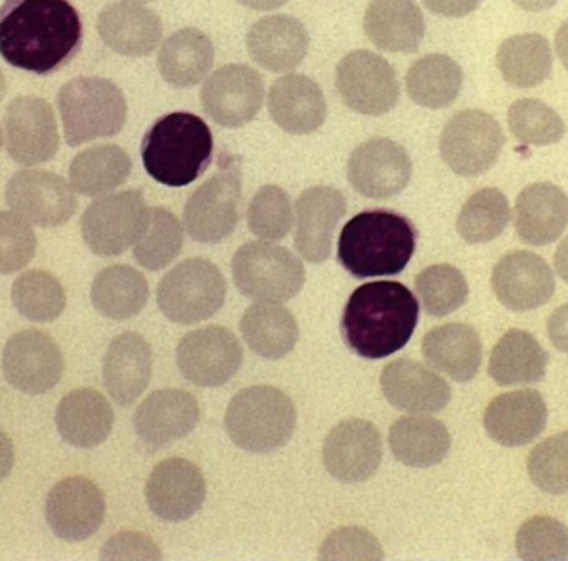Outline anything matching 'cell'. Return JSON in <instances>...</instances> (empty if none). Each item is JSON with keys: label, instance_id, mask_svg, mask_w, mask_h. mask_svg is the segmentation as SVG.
Segmentation results:
<instances>
[{"label": "cell", "instance_id": "cell-42", "mask_svg": "<svg viewBox=\"0 0 568 561\" xmlns=\"http://www.w3.org/2000/svg\"><path fill=\"white\" fill-rule=\"evenodd\" d=\"M497 67L509 85L534 89L552 73V50L540 33H520L500 43Z\"/></svg>", "mask_w": 568, "mask_h": 561}, {"label": "cell", "instance_id": "cell-2", "mask_svg": "<svg viewBox=\"0 0 568 561\" xmlns=\"http://www.w3.org/2000/svg\"><path fill=\"white\" fill-rule=\"evenodd\" d=\"M417 323L416 296L396 280H376L351 294L341 319V336L356 356L384 359L409 343Z\"/></svg>", "mask_w": 568, "mask_h": 561}, {"label": "cell", "instance_id": "cell-25", "mask_svg": "<svg viewBox=\"0 0 568 561\" xmlns=\"http://www.w3.org/2000/svg\"><path fill=\"white\" fill-rule=\"evenodd\" d=\"M381 389L394 409L416 416L440 412L453 397L443 377L410 359L387 364L381 374Z\"/></svg>", "mask_w": 568, "mask_h": 561}, {"label": "cell", "instance_id": "cell-56", "mask_svg": "<svg viewBox=\"0 0 568 561\" xmlns=\"http://www.w3.org/2000/svg\"><path fill=\"white\" fill-rule=\"evenodd\" d=\"M13 462H16V452H13L12 440L0 430V482L12 472Z\"/></svg>", "mask_w": 568, "mask_h": 561}, {"label": "cell", "instance_id": "cell-47", "mask_svg": "<svg viewBox=\"0 0 568 561\" xmlns=\"http://www.w3.org/2000/svg\"><path fill=\"white\" fill-rule=\"evenodd\" d=\"M509 129L526 145H556L566 135L559 113L536 99H520L509 110Z\"/></svg>", "mask_w": 568, "mask_h": 561}, {"label": "cell", "instance_id": "cell-7", "mask_svg": "<svg viewBox=\"0 0 568 561\" xmlns=\"http://www.w3.org/2000/svg\"><path fill=\"white\" fill-rule=\"evenodd\" d=\"M226 290L219 266L209 259H185L160 280L156 303L166 319L190 326L215 316L225 304Z\"/></svg>", "mask_w": 568, "mask_h": 561}, {"label": "cell", "instance_id": "cell-15", "mask_svg": "<svg viewBox=\"0 0 568 561\" xmlns=\"http://www.w3.org/2000/svg\"><path fill=\"white\" fill-rule=\"evenodd\" d=\"M2 373L13 389L29 396L49 392L65 373L62 350L42 330L17 333L7 340L2 354Z\"/></svg>", "mask_w": 568, "mask_h": 561}, {"label": "cell", "instance_id": "cell-6", "mask_svg": "<svg viewBox=\"0 0 568 561\" xmlns=\"http://www.w3.org/2000/svg\"><path fill=\"white\" fill-rule=\"evenodd\" d=\"M57 106L70 146L109 139L125 126V95L112 80L102 76L70 80L60 89Z\"/></svg>", "mask_w": 568, "mask_h": 561}, {"label": "cell", "instance_id": "cell-43", "mask_svg": "<svg viewBox=\"0 0 568 561\" xmlns=\"http://www.w3.org/2000/svg\"><path fill=\"white\" fill-rule=\"evenodd\" d=\"M183 248L179 218L165 208H149L145 225L133 245V256L142 268L160 272L175 262Z\"/></svg>", "mask_w": 568, "mask_h": 561}, {"label": "cell", "instance_id": "cell-10", "mask_svg": "<svg viewBox=\"0 0 568 561\" xmlns=\"http://www.w3.org/2000/svg\"><path fill=\"white\" fill-rule=\"evenodd\" d=\"M149 206L140 190L100 196L82 216V238L93 255L115 258L135 245Z\"/></svg>", "mask_w": 568, "mask_h": 561}, {"label": "cell", "instance_id": "cell-5", "mask_svg": "<svg viewBox=\"0 0 568 561\" xmlns=\"http://www.w3.org/2000/svg\"><path fill=\"white\" fill-rule=\"evenodd\" d=\"M225 429L232 442L246 452H275L293 437L296 409L290 397L275 387H248L229 404Z\"/></svg>", "mask_w": 568, "mask_h": 561}, {"label": "cell", "instance_id": "cell-22", "mask_svg": "<svg viewBox=\"0 0 568 561\" xmlns=\"http://www.w3.org/2000/svg\"><path fill=\"white\" fill-rule=\"evenodd\" d=\"M200 422V406L182 389H162L150 394L133 416L136 436L150 449H162L185 439Z\"/></svg>", "mask_w": 568, "mask_h": 561}, {"label": "cell", "instance_id": "cell-19", "mask_svg": "<svg viewBox=\"0 0 568 561\" xmlns=\"http://www.w3.org/2000/svg\"><path fill=\"white\" fill-rule=\"evenodd\" d=\"M105 510V499L95 483L83 477H69L50 490L45 519L60 540L83 542L99 532Z\"/></svg>", "mask_w": 568, "mask_h": 561}, {"label": "cell", "instance_id": "cell-29", "mask_svg": "<svg viewBox=\"0 0 568 561\" xmlns=\"http://www.w3.org/2000/svg\"><path fill=\"white\" fill-rule=\"evenodd\" d=\"M250 57L270 72L296 69L310 49L306 27L290 16L263 17L246 35Z\"/></svg>", "mask_w": 568, "mask_h": 561}, {"label": "cell", "instance_id": "cell-62", "mask_svg": "<svg viewBox=\"0 0 568 561\" xmlns=\"http://www.w3.org/2000/svg\"><path fill=\"white\" fill-rule=\"evenodd\" d=\"M130 2L145 3V2H153V0H130Z\"/></svg>", "mask_w": 568, "mask_h": 561}, {"label": "cell", "instance_id": "cell-18", "mask_svg": "<svg viewBox=\"0 0 568 561\" xmlns=\"http://www.w3.org/2000/svg\"><path fill=\"white\" fill-rule=\"evenodd\" d=\"M413 162L403 145L389 139L361 143L347 160V180L359 195L387 200L409 185Z\"/></svg>", "mask_w": 568, "mask_h": 561}, {"label": "cell", "instance_id": "cell-16", "mask_svg": "<svg viewBox=\"0 0 568 561\" xmlns=\"http://www.w3.org/2000/svg\"><path fill=\"white\" fill-rule=\"evenodd\" d=\"M6 146L22 166L50 162L59 152L60 136L52 105L40 96H19L7 106Z\"/></svg>", "mask_w": 568, "mask_h": 561}, {"label": "cell", "instance_id": "cell-33", "mask_svg": "<svg viewBox=\"0 0 568 561\" xmlns=\"http://www.w3.org/2000/svg\"><path fill=\"white\" fill-rule=\"evenodd\" d=\"M364 32L384 52L413 53L426 35V22L414 0H373L364 13Z\"/></svg>", "mask_w": 568, "mask_h": 561}, {"label": "cell", "instance_id": "cell-27", "mask_svg": "<svg viewBox=\"0 0 568 561\" xmlns=\"http://www.w3.org/2000/svg\"><path fill=\"white\" fill-rule=\"evenodd\" d=\"M97 30L109 49L125 57L150 55L163 35L160 17L130 0L105 7L97 20Z\"/></svg>", "mask_w": 568, "mask_h": 561}, {"label": "cell", "instance_id": "cell-17", "mask_svg": "<svg viewBox=\"0 0 568 561\" xmlns=\"http://www.w3.org/2000/svg\"><path fill=\"white\" fill-rule=\"evenodd\" d=\"M200 99L213 122L226 129H240L258 115L265 99V85L255 69L232 63L210 75Z\"/></svg>", "mask_w": 568, "mask_h": 561}, {"label": "cell", "instance_id": "cell-1", "mask_svg": "<svg viewBox=\"0 0 568 561\" xmlns=\"http://www.w3.org/2000/svg\"><path fill=\"white\" fill-rule=\"evenodd\" d=\"M83 42L69 0H6L0 7V55L9 65L50 75L72 62Z\"/></svg>", "mask_w": 568, "mask_h": 561}, {"label": "cell", "instance_id": "cell-28", "mask_svg": "<svg viewBox=\"0 0 568 561\" xmlns=\"http://www.w3.org/2000/svg\"><path fill=\"white\" fill-rule=\"evenodd\" d=\"M152 349L140 334L115 337L103 359V384L119 406H132L152 380Z\"/></svg>", "mask_w": 568, "mask_h": 561}, {"label": "cell", "instance_id": "cell-49", "mask_svg": "<svg viewBox=\"0 0 568 561\" xmlns=\"http://www.w3.org/2000/svg\"><path fill=\"white\" fill-rule=\"evenodd\" d=\"M527 472L534 486L550 496L568 493V430L549 437L530 452Z\"/></svg>", "mask_w": 568, "mask_h": 561}, {"label": "cell", "instance_id": "cell-20", "mask_svg": "<svg viewBox=\"0 0 568 561\" xmlns=\"http://www.w3.org/2000/svg\"><path fill=\"white\" fill-rule=\"evenodd\" d=\"M381 460L383 440L369 420H344L324 440V467L339 482H366L379 469Z\"/></svg>", "mask_w": 568, "mask_h": 561}, {"label": "cell", "instance_id": "cell-44", "mask_svg": "<svg viewBox=\"0 0 568 561\" xmlns=\"http://www.w3.org/2000/svg\"><path fill=\"white\" fill-rule=\"evenodd\" d=\"M510 206L506 195L496 188L474 193L460 210L457 233L469 245L494 242L506 232Z\"/></svg>", "mask_w": 568, "mask_h": 561}, {"label": "cell", "instance_id": "cell-57", "mask_svg": "<svg viewBox=\"0 0 568 561\" xmlns=\"http://www.w3.org/2000/svg\"><path fill=\"white\" fill-rule=\"evenodd\" d=\"M554 262H556L557 275L568 284V236L557 248Z\"/></svg>", "mask_w": 568, "mask_h": 561}, {"label": "cell", "instance_id": "cell-34", "mask_svg": "<svg viewBox=\"0 0 568 561\" xmlns=\"http://www.w3.org/2000/svg\"><path fill=\"white\" fill-rule=\"evenodd\" d=\"M424 359L456 382H469L483 363V340L467 324H446L426 334Z\"/></svg>", "mask_w": 568, "mask_h": 561}, {"label": "cell", "instance_id": "cell-30", "mask_svg": "<svg viewBox=\"0 0 568 561\" xmlns=\"http://www.w3.org/2000/svg\"><path fill=\"white\" fill-rule=\"evenodd\" d=\"M326 110L323 90L310 76L291 73L276 80L270 90V116L291 135L316 132L326 120Z\"/></svg>", "mask_w": 568, "mask_h": 561}, {"label": "cell", "instance_id": "cell-9", "mask_svg": "<svg viewBox=\"0 0 568 561\" xmlns=\"http://www.w3.org/2000/svg\"><path fill=\"white\" fill-rule=\"evenodd\" d=\"M242 216V165L225 156L220 172L206 180L186 203L183 225L190 238L216 245L235 232Z\"/></svg>", "mask_w": 568, "mask_h": 561}, {"label": "cell", "instance_id": "cell-12", "mask_svg": "<svg viewBox=\"0 0 568 561\" xmlns=\"http://www.w3.org/2000/svg\"><path fill=\"white\" fill-rule=\"evenodd\" d=\"M336 89L353 112L371 116L390 112L400 95L396 70L371 50H354L337 63Z\"/></svg>", "mask_w": 568, "mask_h": 561}, {"label": "cell", "instance_id": "cell-45", "mask_svg": "<svg viewBox=\"0 0 568 561\" xmlns=\"http://www.w3.org/2000/svg\"><path fill=\"white\" fill-rule=\"evenodd\" d=\"M12 303L26 319L33 323H50L62 316L67 296L55 276L39 269H30L13 280Z\"/></svg>", "mask_w": 568, "mask_h": 561}, {"label": "cell", "instance_id": "cell-39", "mask_svg": "<svg viewBox=\"0 0 568 561\" xmlns=\"http://www.w3.org/2000/svg\"><path fill=\"white\" fill-rule=\"evenodd\" d=\"M132 173V160L119 145H97L83 150L69 170L73 192L100 198L122 186Z\"/></svg>", "mask_w": 568, "mask_h": 561}, {"label": "cell", "instance_id": "cell-8", "mask_svg": "<svg viewBox=\"0 0 568 561\" xmlns=\"http://www.w3.org/2000/svg\"><path fill=\"white\" fill-rule=\"evenodd\" d=\"M232 272L240 293L256 303L293 299L306 283V272L297 256L270 242L240 246L233 256Z\"/></svg>", "mask_w": 568, "mask_h": 561}, {"label": "cell", "instance_id": "cell-58", "mask_svg": "<svg viewBox=\"0 0 568 561\" xmlns=\"http://www.w3.org/2000/svg\"><path fill=\"white\" fill-rule=\"evenodd\" d=\"M556 49L560 62H562V65L568 70V20L557 30Z\"/></svg>", "mask_w": 568, "mask_h": 561}, {"label": "cell", "instance_id": "cell-11", "mask_svg": "<svg viewBox=\"0 0 568 561\" xmlns=\"http://www.w3.org/2000/svg\"><path fill=\"white\" fill-rule=\"evenodd\" d=\"M504 143L506 136L494 116L480 110H463L444 126L440 156L454 173L473 178L496 165Z\"/></svg>", "mask_w": 568, "mask_h": 561}, {"label": "cell", "instance_id": "cell-54", "mask_svg": "<svg viewBox=\"0 0 568 561\" xmlns=\"http://www.w3.org/2000/svg\"><path fill=\"white\" fill-rule=\"evenodd\" d=\"M423 2L430 12L437 13V16L460 19V17L474 12L483 0H423Z\"/></svg>", "mask_w": 568, "mask_h": 561}, {"label": "cell", "instance_id": "cell-48", "mask_svg": "<svg viewBox=\"0 0 568 561\" xmlns=\"http://www.w3.org/2000/svg\"><path fill=\"white\" fill-rule=\"evenodd\" d=\"M293 216L287 193L280 186L266 185L250 202L246 222L256 238L282 242L293 228Z\"/></svg>", "mask_w": 568, "mask_h": 561}, {"label": "cell", "instance_id": "cell-52", "mask_svg": "<svg viewBox=\"0 0 568 561\" xmlns=\"http://www.w3.org/2000/svg\"><path fill=\"white\" fill-rule=\"evenodd\" d=\"M320 560H384L376 537L359 527L334 530L320 550Z\"/></svg>", "mask_w": 568, "mask_h": 561}, {"label": "cell", "instance_id": "cell-41", "mask_svg": "<svg viewBox=\"0 0 568 561\" xmlns=\"http://www.w3.org/2000/svg\"><path fill=\"white\" fill-rule=\"evenodd\" d=\"M463 82L464 73L459 63L440 53H430L416 60L406 75L410 100L430 110L446 109L456 102Z\"/></svg>", "mask_w": 568, "mask_h": 561}, {"label": "cell", "instance_id": "cell-59", "mask_svg": "<svg viewBox=\"0 0 568 561\" xmlns=\"http://www.w3.org/2000/svg\"><path fill=\"white\" fill-rule=\"evenodd\" d=\"M242 6L248 7L252 10H260V12H270V10L280 9L287 0H236Z\"/></svg>", "mask_w": 568, "mask_h": 561}, {"label": "cell", "instance_id": "cell-31", "mask_svg": "<svg viewBox=\"0 0 568 561\" xmlns=\"http://www.w3.org/2000/svg\"><path fill=\"white\" fill-rule=\"evenodd\" d=\"M113 422L112 406L95 389L72 390L57 407V429L62 439L77 449L102 446L112 434Z\"/></svg>", "mask_w": 568, "mask_h": 561}, {"label": "cell", "instance_id": "cell-55", "mask_svg": "<svg viewBox=\"0 0 568 561\" xmlns=\"http://www.w3.org/2000/svg\"><path fill=\"white\" fill-rule=\"evenodd\" d=\"M550 340L560 353L568 354V304L557 307L547 323Z\"/></svg>", "mask_w": 568, "mask_h": 561}, {"label": "cell", "instance_id": "cell-13", "mask_svg": "<svg viewBox=\"0 0 568 561\" xmlns=\"http://www.w3.org/2000/svg\"><path fill=\"white\" fill-rule=\"evenodd\" d=\"M243 364V349L232 330L209 326L193 330L176 347V366L189 382L199 387L225 386Z\"/></svg>", "mask_w": 568, "mask_h": 561}, {"label": "cell", "instance_id": "cell-36", "mask_svg": "<svg viewBox=\"0 0 568 561\" xmlns=\"http://www.w3.org/2000/svg\"><path fill=\"white\" fill-rule=\"evenodd\" d=\"M394 457L413 469L439 466L450 449V434L440 420L427 416L400 417L389 430Z\"/></svg>", "mask_w": 568, "mask_h": 561}, {"label": "cell", "instance_id": "cell-21", "mask_svg": "<svg viewBox=\"0 0 568 561\" xmlns=\"http://www.w3.org/2000/svg\"><path fill=\"white\" fill-rule=\"evenodd\" d=\"M145 497L150 510L159 519L172 523L185 522L205 503V477L189 460H163L150 473Z\"/></svg>", "mask_w": 568, "mask_h": 561}, {"label": "cell", "instance_id": "cell-40", "mask_svg": "<svg viewBox=\"0 0 568 561\" xmlns=\"http://www.w3.org/2000/svg\"><path fill=\"white\" fill-rule=\"evenodd\" d=\"M90 297L102 316L113 320H129L139 316L149 303L150 287L139 269L113 265L95 276Z\"/></svg>", "mask_w": 568, "mask_h": 561}, {"label": "cell", "instance_id": "cell-38", "mask_svg": "<svg viewBox=\"0 0 568 561\" xmlns=\"http://www.w3.org/2000/svg\"><path fill=\"white\" fill-rule=\"evenodd\" d=\"M240 329L246 346L265 359H283L300 339L296 319L280 303L253 304L243 314Z\"/></svg>", "mask_w": 568, "mask_h": 561}, {"label": "cell", "instance_id": "cell-4", "mask_svg": "<svg viewBox=\"0 0 568 561\" xmlns=\"http://www.w3.org/2000/svg\"><path fill=\"white\" fill-rule=\"evenodd\" d=\"M213 150L215 142L205 120L189 112L169 113L143 136L142 162L160 185L180 188L209 170Z\"/></svg>", "mask_w": 568, "mask_h": 561}, {"label": "cell", "instance_id": "cell-26", "mask_svg": "<svg viewBox=\"0 0 568 561\" xmlns=\"http://www.w3.org/2000/svg\"><path fill=\"white\" fill-rule=\"evenodd\" d=\"M547 404L542 394L526 389L496 397L484 414V427L494 442L503 447H523L546 430Z\"/></svg>", "mask_w": 568, "mask_h": 561}, {"label": "cell", "instance_id": "cell-61", "mask_svg": "<svg viewBox=\"0 0 568 561\" xmlns=\"http://www.w3.org/2000/svg\"><path fill=\"white\" fill-rule=\"evenodd\" d=\"M7 93V82L6 76H3L2 70H0V100L6 96Z\"/></svg>", "mask_w": 568, "mask_h": 561}, {"label": "cell", "instance_id": "cell-32", "mask_svg": "<svg viewBox=\"0 0 568 561\" xmlns=\"http://www.w3.org/2000/svg\"><path fill=\"white\" fill-rule=\"evenodd\" d=\"M568 225V198L552 183H534L520 192L516 203V232L527 245L557 242Z\"/></svg>", "mask_w": 568, "mask_h": 561}, {"label": "cell", "instance_id": "cell-37", "mask_svg": "<svg viewBox=\"0 0 568 561\" xmlns=\"http://www.w3.org/2000/svg\"><path fill=\"white\" fill-rule=\"evenodd\" d=\"M547 363L549 356L532 334L513 329L494 346L489 376L503 387L529 386L546 377Z\"/></svg>", "mask_w": 568, "mask_h": 561}, {"label": "cell", "instance_id": "cell-3", "mask_svg": "<svg viewBox=\"0 0 568 561\" xmlns=\"http://www.w3.org/2000/svg\"><path fill=\"white\" fill-rule=\"evenodd\" d=\"M417 230L406 216L371 210L351 218L337 242V262L356 279L396 276L416 252Z\"/></svg>", "mask_w": 568, "mask_h": 561}, {"label": "cell", "instance_id": "cell-14", "mask_svg": "<svg viewBox=\"0 0 568 561\" xmlns=\"http://www.w3.org/2000/svg\"><path fill=\"white\" fill-rule=\"evenodd\" d=\"M7 205L39 228H57L75 215V192L70 183L45 170H23L7 183Z\"/></svg>", "mask_w": 568, "mask_h": 561}, {"label": "cell", "instance_id": "cell-46", "mask_svg": "<svg viewBox=\"0 0 568 561\" xmlns=\"http://www.w3.org/2000/svg\"><path fill=\"white\" fill-rule=\"evenodd\" d=\"M416 293L427 314L444 317L456 313L466 304L469 284L454 266L434 265L417 276Z\"/></svg>", "mask_w": 568, "mask_h": 561}, {"label": "cell", "instance_id": "cell-50", "mask_svg": "<svg viewBox=\"0 0 568 561\" xmlns=\"http://www.w3.org/2000/svg\"><path fill=\"white\" fill-rule=\"evenodd\" d=\"M516 549L523 560H567L568 529L552 517H534L517 532Z\"/></svg>", "mask_w": 568, "mask_h": 561}, {"label": "cell", "instance_id": "cell-53", "mask_svg": "<svg viewBox=\"0 0 568 561\" xmlns=\"http://www.w3.org/2000/svg\"><path fill=\"white\" fill-rule=\"evenodd\" d=\"M100 557L102 560H162V552L142 533L122 532L105 543Z\"/></svg>", "mask_w": 568, "mask_h": 561}, {"label": "cell", "instance_id": "cell-35", "mask_svg": "<svg viewBox=\"0 0 568 561\" xmlns=\"http://www.w3.org/2000/svg\"><path fill=\"white\" fill-rule=\"evenodd\" d=\"M215 62V49L206 33L182 29L160 47L159 70L162 79L175 89H190L206 79Z\"/></svg>", "mask_w": 568, "mask_h": 561}, {"label": "cell", "instance_id": "cell-24", "mask_svg": "<svg viewBox=\"0 0 568 561\" xmlns=\"http://www.w3.org/2000/svg\"><path fill=\"white\" fill-rule=\"evenodd\" d=\"M493 289L507 309L524 313L552 299L556 278L546 259L536 253L514 252L504 256L493 273Z\"/></svg>", "mask_w": 568, "mask_h": 561}, {"label": "cell", "instance_id": "cell-63", "mask_svg": "<svg viewBox=\"0 0 568 561\" xmlns=\"http://www.w3.org/2000/svg\"><path fill=\"white\" fill-rule=\"evenodd\" d=\"M0 146H2V130H0Z\"/></svg>", "mask_w": 568, "mask_h": 561}, {"label": "cell", "instance_id": "cell-23", "mask_svg": "<svg viewBox=\"0 0 568 561\" xmlns=\"http://www.w3.org/2000/svg\"><path fill=\"white\" fill-rule=\"evenodd\" d=\"M346 215V198L331 186H313L296 202L294 246L310 263H323L331 256L334 233Z\"/></svg>", "mask_w": 568, "mask_h": 561}, {"label": "cell", "instance_id": "cell-60", "mask_svg": "<svg viewBox=\"0 0 568 561\" xmlns=\"http://www.w3.org/2000/svg\"><path fill=\"white\" fill-rule=\"evenodd\" d=\"M514 3L527 12H542V10L556 6L557 0H514Z\"/></svg>", "mask_w": 568, "mask_h": 561}, {"label": "cell", "instance_id": "cell-51", "mask_svg": "<svg viewBox=\"0 0 568 561\" xmlns=\"http://www.w3.org/2000/svg\"><path fill=\"white\" fill-rule=\"evenodd\" d=\"M37 238L30 223L16 213L0 212V275L26 268L36 256Z\"/></svg>", "mask_w": 568, "mask_h": 561}]
</instances>
